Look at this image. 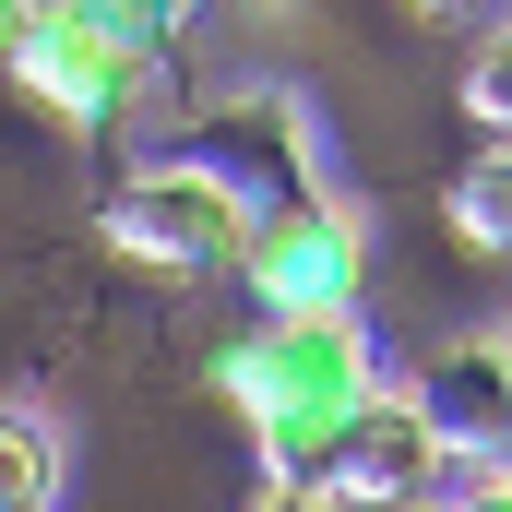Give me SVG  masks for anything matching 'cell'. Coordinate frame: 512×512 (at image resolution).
Returning a JSON list of instances; mask_svg holds the SVG:
<instances>
[{
  "label": "cell",
  "instance_id": "cell-1",
  "mask_svg": "<svg viewBox=\"0 0 512 512\" xmlns=\"http://www.w3.org/2000/svg\"><path fill=\"white\" fill-rule=\"evenodd\" d=\"M382 334L370 310H262L239 346H215V393L239 405L262 477H322L334 465V429L358 417V393H382Z\"/></svg>",
  "mask_w": 512,
  "mask_h": 512
},
{
  "label": "cell",
  "instance_id": "cell-2",
  "mask_svg": "<svg viewBox=\"0 0 512 512\" xmlns=\"http://www.w3.org/2000/svg\"><path fill=\"white\" fill-rule=\"evenodd\" d=\"M108 239H120V262H155V274H179V286H215V274H239L251 203H239L191 143H155L120 191H108Z\"/></svg>",
  "mask_w": 512,
  "mask_h": 512
},
{
  "label": "cell",
  "instance_id": "cell-3",
  "mask_svg": "<svg viewBox=\"0 0 512 512\" xmlns=\"http://www.w3.org/2000/svg\"><path fill=\"white\" fill-rule=\"evenodd\" d=\"M239 286H251L262 310H346V298L370 286V215H358L334 179L262 203L251 239H239Z\"/></svg>",
  "mask_w": 512,
  "mask_h": 512
},
{
  "label": "cell",
  "instance_id": "cell-4",
  "mask_svg": "<svg viewBox=\"0 0 512 512\" xmlns=\"http://www.w3.org/2000/svg\"><path fill=\"white\" fill-rule=\"evenodd\" d=\"M393 393H405V405H417V429L441 441V477L501 489V441H512V334H501V322H477V334L429 346Z\"/></svg>",
  "mask_w": 512,
  "mask_h": 512
},
{
  "label": "cell",
  "instance_id": "cell-5",
  "mask_svg": "<svg viewBox=\"0 0 512 512\" xmlns=\"http://www.w3.org/2000/svg\"><path fill=\"white\" fill-rule=\"evenodd\" d=\"M179 143L239 191V203H286V191H310L322 179V143H310V108L286 96V84H227V96H203L191 120H179Z\"/></svg>",
  "mask_w": 512,
  "mask_h": 512
},
{
  "label": "cell",
  "instance_id": "cell-6",
  "mask_svg": "<svg viewBox=\"0 0 512 512\" xmlns=\"http://www.w3.org/2000/svg\"><path fill=\"white\" fill-rule=\"evenodd\" d=\"M36 108L60 131H131L155 96H167V60H143V48H108V36H84V24H48L36 12V36L0 60Z\"/></svg>",
  "mask_w": 512,
  "mask_h": 512
},
{
  "label": "cell",
  "instance_id": "cell-7",
  "mask_svg": "<svg viewBox=\"0 0 512 512\" xmlns=\"http://www.w3.org/2000/svg\"><path fill=\"white\" fill-rule=\"evenodd\" d=\"M322 489L346 512H405V501H429L441 489V441L417 429V405L405 393H358V417L334 429V465H322Z\"/></svg>",
  "mask_w": 512,
  "mask_h": 512
},
{
  "label": "cell",
  "instance_id": "cell-8",
  "mask_svg": "<svg viewBox=\"0 0 512 512\" xmlns=\"http://www.w3.org/2000/svg\"><path fill=\"white\" fill-rule=\"evenodd\" d=\"M48 24H84V36H108V48H143V60H167L179 36H191V12L203 0H36Z\"/></svg>",
  "mask_w": 512,
  "mask_h": 512
},
{
  "label": "cell",
  "instance_id": "cell-9",
  "mask_svg": "<svg viewBox=\"0 0 512 512\" xmlns=\"http://www.w3.org/2000/svg\"><path fill=\"white\" fill-rule=\"evenodd\" d=\"M0 512H60V429L36 405H0Z\"/></svg>",
  "mask_w": 512,
  "mask_h": 512
},
{
  "label": "cell",
  "instance_id": "cell-10",
  "mask_svg": "<svg viewBox=\"0 0 512 512\" xmlns=\"http://www.w3.org/2000/svg\"><path fill=\"white\" fill-rule=\"evenodd\" d=\"M501 215H512V167H501V143H477L465 179H453V239L489 262V251H501Z\"/></svg>",
  "mask_w": 512,
  "mask_h": 512
},
{
  "label": "cell",
  "instance_id": "cell-11",
  "mask_svg": "<svg viewBox=\"0 0 512 512\" xmlns=\"http://www.w3.org/2000/svg\"><path fill=\"white\" fill-rule=\"evenodd\" d=\"M465 120L501 131V36H477V72H465Z\"/></svg>",
  "mask_w": 512,
  "mask_h": 512
},
{
  "label": "cell",
  "instance_id": "cell-12",
  "mask_svg": "<svg viewBox=\"0 0 512 512\" xmlns=\"http://www.w3.org/2000/svg\"><path fill=\"white\" fill-rule=\"evenodd\" d=\"M251 512H346V501H334L322 477H262V489H251Z\"/></svg>",
  "mask_w": 512,
  "mask_h": 512
},
{
  "label": "cell",
  "instance_id": "cell-13",
  "mask_svg": "<svg viewBox=\"0 0 512 512\" xmlns=\"http://www.w3.org/2000/svg\"><path fill=\"white\" fill-rule=\"evenodd\" d=\"M24 36H36V0H0V60H12Z\"/></svg>",
  "mask_w": 512,
  "mask_h": 512
},
{
  "label": "cell",
  "instance_id": "cell-14",
  "mask_svg": "<svg viewBox=\"0 0 512 512\" xmlns=\"http://www.w3.org/2000/svg\"><path fill=\"white\" fill-rule=\"evenodd\" d=\"M417 12H477V24H489V0H417Z\"/></svg>",
  "mask_w": 512,
  "mask_h": 512
}]
</instances>
